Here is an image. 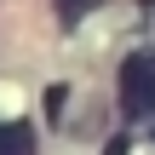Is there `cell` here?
Returning a JSON list of instances; mask_svg holds the SVG:
<instances>
[{
	"label": "cell",
	"instance_id": "obj_2",
	"mask_svg": "<svg viewBox=\"0 0 155 155\" xmlns=\"http://www.w3.org/2000/svg\"><path fill=\"white\" fill-rule=\"evenodd\" d=\"M0 155H35V127L29 121H0Z\"/></svg>",
	"mask_w": 155,
	"mask_h": 155
},
{
	"label": "cell",
	"instance_id": "obj_1",
	"mask_svg": "<svg viewBox=\"0 0 155 155\" xmlns=\"http://www.w3.org/2000/svg\"><path fill=\"white\" fill-rule=\"evenodd\" d=\"M115 92H121V115H127V121H150L155 115V46L127 52Z\"/></svg>",
	"mask_w": 155,
	"mask_h": 155
},
{
	"label": "cell",
	"instance_id": "obj_3",
	"mask_svg": "<svg viewBox=\"0 0 155 155\" xmlns=\"http://www.w3.org/2000/svg\"><path fill=\"white\" fill-rule=\"evenodd\" d=\"M98 6H104V0H52V12H58L63 23H81V17H86V12H98Z\"/></svg>",
	"mask_w": 155,
	"mask_h": 155
}]
</instances>
